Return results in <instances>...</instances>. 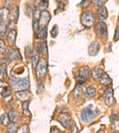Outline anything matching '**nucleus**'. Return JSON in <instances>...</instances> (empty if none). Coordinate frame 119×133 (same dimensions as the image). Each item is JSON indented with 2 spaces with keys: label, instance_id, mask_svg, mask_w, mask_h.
Masks as SVG:
<instances>
[{
  "label": "nucleus",
  "instance_id": "1",
  "mask_svg": "<svg viewBox=\"0 0 119 133\" xmlns=\"http://www.w3.org/2000/svg\"><path fill=\"white\" fill-rule=\"evenodd\" d=\"M12 87L14 91L17 92L26 90L29 87V82L26 78H17L12 76L10 79Z\"/></svg>",
  "mask_w": 119,
  "mask_h": 133
},
{
  "label": "nucleus",
  "instance_id": "2",
  "mask_svg": "<svg viewBox=\"0 0 119 133\" xmlns=\"http://www.w3.org/2000/svg\"><path fill=\"white\" fill-rule=\"evenodd\" d=\"M95 17L94 14L91 11H86L82 14L81 18L82 24L84 26L90 27L94 24Z\"/></svg>",
  "mask_w": 119,
  "mask_h": 133
},
{
  "label": "nucleus",
  "instance_id": "3",
  "mask_svg": "<svg viewBox=\"0 0 119 133\" xmlns=\"http://www.w3.org/2000/svg\"><path fill=\"white\" fill-rule=\"evenodd\" d=\"M51 16L48 11L45 10L41 12L39 20L38 23V27L39 29V31H43L47 29V26L50 21Z\"/></svg>",
  "mask_w": 119,
  "mask_h": 133
},
{
  "label": "nucleus",
  "instance_id": "4",
  "mask_svg": "<svg viewBox=\"0 0 119 133\" xmlns=\"http://www.w3.org/2000/svg\"><path fill=\"white\" fill-rule=\"evenodd\" d=\"M48 63L47 60L44 58L39 59L36 66V74L38 77H44L47 73Z\"/></svg>",
  "mask_w": 119,
  "mask_h": 133
},
{
  "label": "nucleus",
  "instance_id": "5",
  "mask_svg": "<svg viewBox=\"0 0 119 133\" xmlns=\"http://www.w3.org/2000/svg\"><path fill=\"white\" fill-rule=\"evenodd\" d=\"M96 116V114L89 107H86L81 111V118L82 121L85 123H89L92 121Z\"/></svg>",
  "mask_w": 119,
  "mask_h": 133
},
{
  "label": "nucleus",
  "instance_id": "6",
  "mask_svg": "<svg viewBox=\"0 0 119 133\" xmlns=\"http://www.w3.org/2000/svg\"><path fill=\"white\" fill-rule=\"evenodd\" d=\"M94 30L95 33L99 37L105 38L107 36V27L103 21L97 23L94 27Z\"/></svg>",
  "mask_w": 119,
  "mask_h": 133
},
{
  "label": "nucleus",
  "instance_id": "7",
  "mask_svg": "<svg viewBox=\"0 0 119 133\" xmlns=\"http://www.w3.org/2000/svg\"><path fill=\"white\" fill-rule=\"evenodd\" d=\"M89 76V69L88 66H82L77 72L76 80L79 83H83L88 80Z\"/></svg>",
  "mask_w": 119,
  "mask_h": 133
},
{
  "label": "nucleus",
  "instance_id": "8",
  "mask_svg": "<svg viewBox=\"0 0 119 133\" xmlns=\"http://www.w3.org/2000/svg\"><path fill=\"white\" fill-rule=\"evenodd\" d=\"M58 121L61 125L66 129H70L72 125V120L71 117L66 113L61 114L58 118Z\"/></svg>",
  "mask_w": 119,
  "mask_h": 133
},
{
  "label": "nucleus",
  "instance_id": "9",
  "mask_svg": "<svg viewBox=\"0 0 119 133\" xmlns=\"http://www.w3.org/2000/svg\"><path fill=\"white\" fill-rule=\"evenodd\" d=\"M113 90L112 89L107 88L105 90L104 94V98L105 104L108 106H110L114 102V96H113Z\"/></svg>",
  "mask_w": 119,
  "mask_h": 133
},
{
  "label": "nucleus",
  "instance_id": "10",
  "mask_svg": "<svg viewBox=\"0 0 119 133\" xmlns=\"http://www.w3.org/2000/svg\"><path fill=\"white\" fill-rule=\"evenodd\" d=\"M100 48L99 43L97 41H94L92 42L88 47V53L89 55L92 56H96L98 54V51Z\"/></svg>",
  "mask_w": 119,
  "mask_h": 133
},
{
  "label": "nucleus",
  "instance_id": "11",
  "mask_svg": "<svg viewBox=\"0 0 119 133\" xmlns=\"http://www.w3.org/2000/svg\"><path fill=\"white\" fill-rule=\"evenodd\" d=\"M31 93L28 91H26V90L17 92L16 93V96L17 99L24 102L27 101V100L31 98Z\"/></svg>",
  "mask_w": 119,
  "mask_h": 133
},
{
  "label": "nucleus",
  "instance_id": "12",
  "mask_svg": "<svg viewBox=\"0 0 119 133\" xmlns=\"http://www.w3.org/2000/svg\"><path fill=\"white\" fill-rule=\"evenodd\" d=\"M97 16L100 20H105L108 17V11L105 6L103 5L99 7L97 10Z\"/></svg>",
  "mask_w": 119,
  "mask_h": 133
},
{
  "label": "nucleus",
  "instance_id": "13",
  "mask_svg": "<svg viewBox=\"0 0 119 133\" xmlns=\"http://www.w3.org/2000/svg\"><path fill=\"white\" fill-rule=\"evenodd\" d=\"M104 69L102 66H98L93 69L92 72V78L94 79H98L100 78L101 75L103 74Z\"/></svg>",
  "mask_w": 119,
  "mask_h": 133
},
{
  "label": "nucleus",
  "instance_id": "14",
  "mask_svg": "<svg viewBox=\"0 0 119 133\" xmlns=\"http://www.w3.org/2000/svg\"><path fill=\"white\" fill-rule=\"evenodd\" d=\"M39 50L38 48H35L32 51V64L33 68H36L38 63L39 59Z\"/></svg>",
  "mask_w": 119,
  "mask_h": 133
},
{
  "label": "nucleus",
  "instance_id": "15",
  "mask_svg": "<svg viewBox=\"0 0 119 133\" xmlns=\"http://www.w3.org/2000/svg\"><path fill=\"white\" fill-rule=\"evenodd\" d=\"M41 11L38 8L34 11L33 17V29L34 30H35L38 28V23L39 20Z\"/></svg>",
  "mask_w": 119,
  "mask_h": 133
},
{
  "label": "nucleus",
  "instance_id": "16",
  "mask_svg": "<svg viewBox=\"0 0 119 133\" xmlns=\"http://www.w3.org/2000/svg\"><path fill=\"white\" fill-rule=\"evenodd\" d=\"M8 115V117H9L10 121L12 123H16L19 121V119H20V114H19V113L17 111L14 110V109L10 111Z\"/></svg>",
  "mask_w": 119,
  "mask_h": 133
},
{
  "label": "nucleus",
  "instance_id": "17",
  "mask_svg": "<svg viewBox=\"0 0 119 133\" xmlns=\"http://www.w3.org/2000/svg\"><path fill=\"white\" fill-rule=\"evenodd\" d=\"M0 17L4 23H8L10 20V11L7 8H3L1 10Z\"/></svg>",
  "mask_w": 119,
  "mask_h": 133
},
{
  "label": "nucleus",
  "instance_id": "18",
  "mask_svg": "<svg viewBox=\"0 0 119 133\" xmlns=\"http://www.w3.org/2000/svg\"><path fill=\"white\" fill-rule=\"evenodd\" d=\"M8 59L10 61H13L15 59H21V56L19 51L16 49H12L9 52H8Z\"/></svg>",
  "mask_w": 119,
  "mask_h": 133
},
{
  "label": "nucleus",
  "instance_id": "19",
  "mask_svg": "<svg viewBox=\"0 0 119 133\" xmlns=\"http://www.w3.org/2000/svg\"><path fill=\"white\" fill-rule=\"evenodd\" d=\"M83 88L81 85H77L76 86L74 90L73 91V94L76 98H79L83 95Z\"/></svg>",
  "mask_w": 119,
  "mask_h": 133
},
{
  "label": "nucleus",
  "instance_id": "20",
  "mask_svg": "<svg viewBox=\"0 0 119 133\" xmlns=\"http://www.w3.org/2000/svg\"><path fill=\"white\" fill-rule=\"evenodd\" d=\"M111 79L106 73H103V74L100 77V82L104 85H109L111 82Z\"/></svg>",
  "mask_w": 119,
  "mask_h": 133
},
{
  "label": "nucleus",
  "instance_id": "21",
  "mask_svg": "<svg viewBox=\"0 0 119 133\" xmlns=\"http://www.w3.org/2000/svg\"><path fill=\"white\" fill-rule=\"evenodd\" d=\"M16 31L15 30H12L7 36L8 42L11 44H14L16 41Z\"/></svg>",
  "mask_w": 119,
  "mask_h": 133
},
{
  "label": "nucleus",
  "instance_id": "22",
  "mask_svg": "<svg viewBox=\"0 0 119 133\" xmlns=\"http://www.w3.org/2000/svg\"><path fill=\"white\" fill-rule=\"evenodd\" d=\"M0 94H1L2 97L7 98L12 95V89L10 87H8V86L4 87L3 88H2Z\"/></svg>",
  "mask_w": 119,
  "mask_h": 133
},
{
  "label": "nucleus",
  "instance_id": "23",
  "mask_svg": "<svg viewBox=\"0 0 119 133\" xmlns=\"http://www.w3.org/2000/svg\"><path fill=\"white\" fill-rule=\"evenodd\" d=\"M29 101H25L22 104V109H23V114L24 116L29 117L31 116V112L29 110Z\"/></svg>",
  "mask_w": 119,
  "mask_h": 133
},
{
  "label": "nucleus",
  "instance_id": "24",
  "mask_svg": "<svg viewBox=\"0 0 119 133\" xmlns=\"http://www.w3.org/2000/svg\"><path fill=\"white\" fill-rule=\"evenodd\" d=\"M18 128L19 127L16 123H11L7 125V133H16Z\"/></svg>",
  "mask_w": 119,
  "mask_h": 133
},
{
  "label": "nucleus",
  "instance_id": "25",
  "mask_svg": "<svg viewBox=\"0 0 119 133\" xmlns=\"http://www.w3.org/2000/svg\"><path fill=\"white\" fill-rule=\"evenodd\" d=\"M96 94V89L94 87H88L86 91V96L89 98H92L95 96Z\"/></svg>",
  "mask_w": 119,
  "mask_h": 133
},
{
  "label": "nucleus",
  "instance_id": "26",
  "mask_svg": "<svg viewBox=\"0 0 119 133\" xmlns=\"http://www.w3.org/2000/svg\"><path fill=\"white\" fill-rule=\"evenodd\" d=\"M0 121L3 125H8L10 123V120L8 117V115L7 114H4L0 117Z\"/></svg>",
  "mask_w": 119,
  "mask_h": 133
},
{
  "label": "nucleus",
  "instance_id": "27",
  "mask_svg": "<svg viewBox=\"0 0 119 133\" xmlns=\"http://www.w3.org/2000/svg\"><path fill=\"white\" fill-rule=\"evenodd\" d=\"M7 25L3 21L0 22V36L3 37L5 35L6 32H7Z\"/></svg>",
  "mask_w": 119,
  "mask_h": 133
},
{
  "label": "nucleus",
  "instance_id": "28",
  "mask_svg": "<svg viewBox=\"0 0 119 133\" xmlns=\"http://www.w3.org/2000/svg\"><path fill=\"white\" fill-rule=\"evenodd\" d=\"M29 129L26 124H22L17 129L16 133H29Z\"/></svg>",
  "mask_w": 119,
  "mask_h": 133
},
{
  "label": "nucleus",
  "instance_id": "29",
  "mask_svg": "<svg viewBox=\"0 0 119 133\" xmlns=\"http://www.w3.org/2000/svg\"><path fill=\"white\" fill-rule=\"evenodd\" d=\"M48 5V1H41L38 4V9L41 12L44 11L45 9H47Z\"/></svg>",
  "mask_w": 119,
  "mask_h": 133
},
{
  "label": "nucleus",
  "instance_id": "30",
  "mask_svg": "<svg viewBox=\"0 0 119 133\" xmlns=\"http://www.w3.org/2000/svg\"><path fill=\"white\" fill-rule=\"evenodd\" d=\"M112 127L115 130H119V119H116L112 120Z\"/></svg>",
  "mask_w": 119,
  "mask_h": 133
},
{
  "label": "nucleus",
  "instance_id": "31",
  "mask_svg": "<svg viewBox=\"0 0 119 133\" xmlns=\"http://www.w3.org/2000/svg\"><path fill=\"white\" fill-rule=\"evenodd\" d=\"M106 2L107 1H97V0H95V1H92V3L95 7H100L101 6H103L104 4L106 3Z\"/></svg>",
  "mask_w": 119,
  "mask_h": 133
},
{
  "label": "nucleus",
  "instance_id": "32",
  "mask_svg": "<svg viewBox=\"0 0 119 133\" xmlns=\"http://www.w3.org/2000/svg\"><path fill=\"white\" fill-rule=\"evenodd\" d=\"M5 50V44L4 40L0 39V54L4 53Z\"/></svg>",
  "mask_w": 119,
  "mask_h": 133
},
{
  "label": "nucleus",
  "instance_id": "33",
  "mask_svg": "<svg viewBox=\"0 0 119 133\" xmlns=\"http://www.w3.org/2000/svg\"><path fill=\"white\" fill-rule=\"evenodd\" d=\"M58 27H57V25H54L53 27V30H52L51 31V36H53V37H56V36L58 34Z\"/></svg>",
  "mask_w": 119,
  "mask_h": 133
},
{
  "label": "nucleus",
  "instance_id": "34",
  "mask_svg": "<svg viewBox=\"0 0 119 133\" xmlns=\"http://www.w3.org/2000/svg\"><path fill=\"white\" fill-rule=\"evenodd\" d=\"M114 40H115V41H117V40H119V25L116 27L115 34H114Z\"/></svg>",
  "mask_w": 119,
  "mask_h": 133
},
{
  "label": "nucleus",
  "instance_id": "35",
  "mask_svg": "<svg viewBox=\"0 0 119 133\" xmlns=\"http://www.w3.org/2000/svg\"><path fill=\"white\" fill-rule=\"evenodd\" d=\"M90 3V1H88V0H85V1H82L81 2V4H80V5H81L82 7L85 8V7H87L89 5Z\"/></svg>",
  "mask_w": 119,
  "mask_h": 133
},
{
  "label": "nucleus",
  "instance_id": "36",
  "mask_svg": "<svg viewBox=\"0 0 119 133\" xmlns=\"http://www.w3.org/2000/svg\"><path fill=\"white\" fill-rule=\"evenodd\" d=\"M40 48H41V51H42V52H44L47 48L46 43L45 42L40 43Z\"/></svg>",
  "mask_w": 119,
  "mask_h": 133
},
{
  "label": "nucleus",
  "instance_id": "37",
  "mask_svg": "<svg viewBox=\"0 0 119 133\" xmlns=\"http://www.w3.org/2000/svg\"><path fill=\"white\" fill-rule=\"evenodd\" d=\"M2 68H3V74L4 76V78H5L7 75V69H6V66L5 65H3L2 66Z\"/></svg>",
  "mask_w": 119,
  "mask_h": 133
},
{
  "label": "nucleus",
  "instance_id": "38",
  "mask_svg": "<svg viewBox=\"0 0 119 133\" xmlns=\"http://www.w3.org/2000/svg\"><path fill=\"white\" fill-rule=\"evenodd\" d=\"M61 131L58 129V128H55V127H53L51 128L50 133H60Z\"/></svg>",
  "mask_w": 119,
  "mask_h": 133
},
{
  "label": "nucleus",
  "instance_id": "39",
  "mask_svg": "<svg viewBox=\"0 0 119 133\" xmlns=\"http://www.w3.org/2000/svg\"><path fill=\"white\" fill-rule=\"evenodd\" d=\"M71 133H79V130L77 126L75 125L74 127H73L72 129H71Z\"/></svg>",
  "mask_w": 119,
  "mask_h": 133
},
{
  "label": "nucleus",
  "instance_id": "40",
  "mask_svg": "<svg viewBox=\"0 0 119 133\" xmlns=\"http://www.w3.org/2000/svg\"><path fill=\"white\" fill-rule=\"evenodd\" d=\"M7 86H8L7 84L5 82H4V81H0V88H3L4 87H7Z\"/></svg>",
  "mask_w": 119,
  "mask_h": 133
},
{
  "label": "nucleus",
  "instance_id": "41",
  "mask_svg": "<svg viewBox=\"0 0 119 133\" xmlns=\"http://www.w3.org/2000/svg\"><path fill=\"white\" fill-rule=\"evenodd\" d=\"M112 133H118V132H112Z\"/></svg>",
  "mask_w": 119,
  "mask_h": 133
},
{
  "label": "nucleus",
  "instance_id": "42",
  "mask_svg": "<svg viewBox=\"0 0 119 133\" xmlns=\"http://www.w3.org/2000/svg\"><path fill=\"white\" fill-rule=\"evenodd\" d=\"M0 74H1V70H0Z\"/></svg>",
  "mask_w": 119,
  "mask_h": 133
},
{
  "label": "nucleus",
  "instance_id": "43",
  "mask_svg": "<svg viewBox=\"0 0 119 133\" xmlns=\"http://www.w3.org/2000/svg\"><path fill=\"white\" fill-rule=\"evenodd\" d=\"M118 21H119V17H118Z\"/></svg>",
  "mask_w": 119,
  "mask_h": 133
},
{
  "label": "nucleus",
  "instance_id": "44",
  "mask_svg": "<svg viewBox=\"0 0 119 133\" xmlns=\"http://www.w3.org/2000/svg\"><path fill=\"white\" fill-rule=\"evenodd\" d=\"M0 18H1V17H0Z\"/></svg>",
  "mask_w": 119,
  "mask_h": 133
}]
</instances>
